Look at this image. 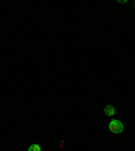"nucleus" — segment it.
Segmentation results:
<instances>
[{
    "instance_id": "obj_1",
    "label": "nucleus",
    "mask_w": 135,
    "mask_h": 151,
    "mask_svg": "<svg viewBox=\"0 0 135 151\" xmlns=\"http://www.w3.org/2000/svg\"><path fill=\"white\" fill-rule=\"evenodd\" d=\"M108 128L112 134H122L123 129H124V126H123V123L120 120H111L110 124H108Z\"/></svg>"
},
{
    "instance_id": "obj_2",
    "label": "nucleus",
    "mask_w": 135,
    "mask_h": 151,
    "mask_svg": "<svg viewBox=\"0 0 135 151\" xmlns=\"http://www.w3.org/2000/svg\"><path fill=\"white\" fill-rule=\"evenodd\" d=\"M104 113L110 117L113 116V115H115V107H112V105H105V107H104Z\"/></svg>"
},
{
    "instance_id": "obj_3",
    "label": "nucleus",
    "mask_w": 135,
    "mask_h": 151,
    "mask_svg": "<svg viewBox=\"0 0 135 151\" xmlns=\"http://www.w3.org/2000/svg\"><path fill=\"white\" fill-rule=\"evenodd\" d=\"M27 151H42V148H41V146L39 145H31L30 147H28V150Z\"/></svg>"
}]
</instances>
